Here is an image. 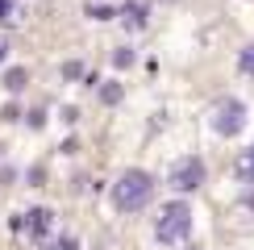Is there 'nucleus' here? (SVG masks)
Here are the masks:
<instances>
[{"label":"nucleus","mask_w":254,"mask_h":250,"mask_svg":"<svg viewBox=\"0 0 254 250\" xmlns=\"http://www.w3.org/2000/svg\"><path fill=\"white\" fill-rule=\"evenodd\" d=\"M4 55H8V42H4V38H0V62H4Z\"/></svg>","instance_id":"nucleus-16"},{"label":"nucleus","mask_w":254,"mask_h":250,"mask_svg":"<svg viewBox=\"0 0 254 250\" xmlns=\"http://www.w3.org/2000/svg\"><path fill=\"white\" fill-rule=\"evenodd\" d=\"M4 88H8V92H21V88H25V71H21V67L8 71V75H4Z\"/></svg>","instance_id":"nucleus-9"},{"label":"nucleus","mask_w":254,"mask_h":250,"mask_svg":"<svg viewBox=\"0 0 254 250\" xmlns=\"http://www.w3.org/2000/svg\"><path fill=\"white\" fill-rule=\"evenodd\" d=\"M63 75H67V79H79L83 67H79V62H67V67H63Z\"/></svg>","instance_id":"nucleus-15"},{"label":"nucleus","mask_w":254,"mask_h":250,"mask_svg":"<svg viewBox=\"0 0 254 250\" xmlns=\"http://www.w3.org/2000/svg\"><path fill=\"white\" fill-rule=\"evenodd\" d=\"M100 100H104V104H117V100H121V83H104V88H100Z\"/></svg>","instance_id":"nucleus-10"},{"label":"nucleus","mask_w":254,"mask_h":250,"mask_svg":"<svg viewBox=\"0 0 254 250\" xmlns=\"http://www.w3.org/2000/svg\"><path fill=\"white\" fill-rule=\"evenodd\" d=\"M246 204H250V208H254V196H246Z\"/></svg>","instance_id":"nucleus-17"},{"label":"nucleus","mask_w":254,"mask_h":250,"mask_svg":"<svg viewBox=\"0 0 254 250\" xmlns=\"http://www.w3.org/2000/svg\"><path fill=\"white\" fill-rule=\"evenodd\" d=\"M113 62H117V67H129V62H133V50H117V55H113Z\"/></svg>","instance_id":"nucleus-14"},{"label":"nucleus","mask_w":254,"mask_h":250,"mask_svg":"<svg viewBox=\"0 0 254 250\" xmlns=\"http://www.w3.org/2000/svg\"><path fill=\"white\" fill-rule=\"evenodd\" d=\"M213 129L221 138H238L246 129V104L242 100H217L213 104Z\"/></svg>","instance_id":"nucleus-3"},{"label":"nucleus","mask_w":254,"mask_h":250,"mask_svg":"<svg viewBox=\"0 0 254 250\" xmlns=\"http://www.w3.org/2000/svg\"><path fill=\"white\" fill-rule=\"evenodd\" d=\"M121 17H125V25H129V29H142L146 25V4H125Z\"/></svg>","instance_id":"nucleus-7"},{"label":"nucleus","mask_w":254,"mask_h":250,"mask_svg":"<svg viewBox=\"0 0 254 250\" xmlns=\"http://www.w3.org/2000/svg\"><path fill=\"white\" fill-rule=\"evenodd\" d=\"M17 229H29V238H38V242H46L50 229H55V213L50 208H29L25 221H17Z\"/></svg>","instance_id":"nucleus-5"},{"label":"nucleus","mask_w":254,"mask_h":250,"mask_svg":"<svg viewBox=\"0 0 254 250\" xmlns=\"http://www.w3.org/2000/svg\"><path fill=\"white\" fill-rule=\"evenodd\" d=\"M234 180L246 184V188H254V146H246V150L234 159Z\"/></svg>","instance_id":"nucleus-6"},{"label":"nucleus","mask_w":254,"mask_h":250,"mask_svg":"<svg viewBox=\"0 0 254 250\" xmlns=\"http://www.w3.org/2000/svg\"><path fill=\"white\" fill-rule=\"evenodd\" d=\"M188 234H192V204L188 200H167L154 217V238L163 246H179V242H188Z\"/></svg>","instance_id":"nucleus-2"},{"label":"nucleus","mask_w":254,"mask_h":250,"mask_svg":"<svg viewBox=\"0 0 254 250\" xmlns=\"http://www.w3.org/2000/svg\"><path fill=\"white\" fill-rule=\"evenodd\" d=\"M0 21H4V25L17 21V4H13V0H0Z\"/></svg>","instance_id":"nucleus-13"},{"label":"nucleus","mask_w":254,"mask_h":250,"mask_svg":"<svg viewBox=\"0 0 254 250\" xmlns=\"http://www.w3.org/2000/svg\"><path fill=\"white\" fill-rule=\"evenodd\" d=\"M238 67H242V75H254V42L238 50Z\"/></svg>","instance_id":"nucleus-8"},{"label":"nucleus","mask_w":254,"mask_h":250,"mask_svg":"<svg viewBox=\"0 0 254 250\" xmlns=\"http://www.w3.org/2000/svg\"><path fill=\"white\" fill-rule=\"evenodd\" d=\"M88 17H92V21H113V8H109V4H92Z\"/></svg>","instance_id":"nucleus-11"},{"label":"nucleus","mask_w":254,"mask_h":250,"mask_svg":"<svg viewBox=\"0 0 254 250\" xmlns=\"http://www.w3.org/2000/svg\"><path fill=\"white\" fill-rule=\"evenodd\" d=\"M204 180H208V167H204V159H196V154H188V159H179L171 167V188L175 192H196Z\"/></svg>","instance_id":"nucleus-4"},{"label":"nucleus","mask_w":254,"mask_h":250,"mask_svg":"<svg viewBox=\"0 0 254 250\" xmlns=\"http://www.w3.org/2000/svg\"><path fill=\"white\" fill-rule=\"evenodd\" d=\"M150 200H154V175L150 171L129 167V171L117 175V184H113V204H117V213H142Z\"/></svg>","instance_id":"nucleus-1"},{"label":"nucleus","mask_w":254,"mask_h":250,"mask_svg":"<svg viewBox=\"0 0 254 250\" xmlns=\"http://www.w3.org/2000/svg\"><path fill=\"white\" fill-rule=\"evenodd\" d=\"M50 250H79V238L63 234V238H55V246H50Z\"/></svg>","instance_id":"nucleus-12"}]
</instances>
